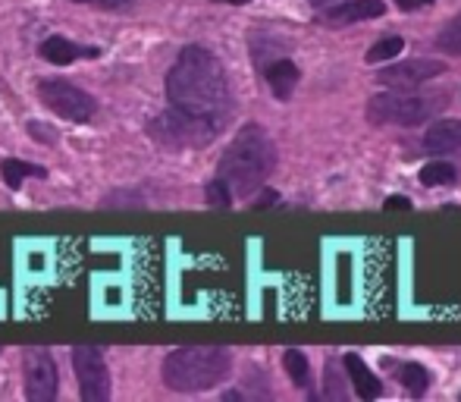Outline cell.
I'll return each instance as SVG.
<instances>
[{
	"mask_svg": "<svg viewBox=\"0 0 461 402\" xmlns=\"http://www.w3.org/2000/svg\"><path fill=\"white\" fill-rule=\"evenodd\" d=\"M167 98H170L173 107L207 116L213 123H223L232 110V95L223 63L207 48H198V44L185 48L176 57L170 76H167Z\"/></svg>",
	"mask_w": 461,
	"mask_h": 402,
	"instance_id": "cell-1",
	"label": "cell"
},
{
	"mask_svg": "<svg viewBox=\"0 0 461 402\" xmlns=\"http://www.w3.org/2000/svg\"><path fill=\"white\" fill-rule=\"evenodd\" d=\"M274 164H276V148L270 142V135L258 123H249V126L239 129L232 145L223 151L217 177L226 179L236 196H251L270 177Z\"/></svg>",
	"mask_w": 461,
	"mask_h": 402,
	"instance_id": "cell-2",
	"label": "cell"
},
{
	"mask_svg": "<svg viewBox=\"0 0 461 402\" xmlns=\"http://www.w3.org/2000/svg\"><path fill=\"white\" fill-rule=\"evenodd\" d=\"M230 368V349H176L164 359V384L176 393H201L226 380Z\"/></svg>",
	"mask_w": 461,
	"mask_h": 402,
	"instance_id": "cell-3",
	"label": "cell"
},
{
	"mask_svg": "<svg viewBox=\"0 0 461 402\" xmlns=\"http://www.w3.org/2000/svg\"><path fill=\"white\" fill-rule=\"evenodd\" d=\"M220 132V123L207 120V116L188 114V110H164L160 116H154L148 135H151L158 145L179 151V148H204L213 142V135Z\"/></svg>",
	"mask_w": 461,
	"mask_h": 402,
	"instance_id": "cell-4",
	"label": "cell"
},
{
	"mask_svg": "<svg viewBox=\"0 0 461 402\" xmlns=\"http://www.w3.org/2000/svg\"><path fill=\"white\" fill-rule=\"evenodd\" d=\"M446 101L433 98V95H411V92H383L367 104V120L383 126H420V123L433 120L443 110Z\"/></svg>",
	"mask_w": 461,
	"mask_h": 402,
	"instance_id": "cell-5",
	"label": "cell"
},
{
	"mask_svg": "<svg viewBox=\"0 0 461 402\" xmlns=\"http://www.w3.org/2000/svg\"><path fill=\"white\" fill-rule=\"evenodd\" d=\"M38 98L69 123H88L95 116V98L88 92H82L79 86H73V82L44 79L38 86Z\"/></svg>",
	"mask_w": 461,
	"mask_h": 402,
	"instance_id": "cell-6",
	"label": "cell"
},
{
	"mask_svg": "<svg viewBox=\"0 0 461 402\" xmlns=\"http://www.w3.org/2000/svg\"><path fill=\"white\" fill-rule=\"evenodd\" d=\"M73 368L79 378V390L86 402H107L110 397V374L104 365L101 349L95 346H79L73 349Z\"/></svg>",
	"mask_w": 461,
	"mask_h": 402,
	"instance_id": "cell-7",
	"label": "cell"
},
{
	"mask_svg": "<svg viewBox=\"0 0 461 402\" xmlns=\"http://www.w3.org/2000/svg\"><path fill=\"white\" fill-rule=\"evenodd\" d=\"M23 374H25V399L29 402H50L57 397V365L44 349H25Z\"/></svg>",
	"mask_w": 461,
	"mask_h": 402,
	"instance_id": "cell-8",
	"label": "cell"
},
{
	"mask_svg": "<svg viewBox=\"0 0 461 402\" xmlns=\"http://www.w3.org/2000/svg\"><path fill=\"white\" fill-rule=\"evenodd\" d=\"M446 73V63L443 60H430V57H418V60H405V63H395V67H386L376 79L383 86L395 88V92H411V88L424 86L430 82L433 76Z\"/></svg>",
	"mask_w": 461,
	"mask_h": 402,
	"instance_id": "cell-9",
	"label": "cell"
},
{
	"mask_svg": "<svg viewBox=\"0 0 461 402\" xmlns=\"http://www.w3.org/2000/svg\"><path fill=\"white\" fill-rule=\"evenodd\" d=\"M386 13L383 0H346V4H336L323 13V23L333 25V29H342V25H355L365 23V19H376Z\"/></svg>",
	"mask_w": 461,
	"mask_h": 402,
	"instance_id": "cell-10",
	"label": "cell"
},
{
	"mask_svg": "<svg viewBox=\"0 0 461 402\" xmlns=\"http://www.w3.org/2000/svg\"><path fill=\"white\" fill-rule=\"evenodd\" d=\"M38 54L44 57L48 63H57V67H67V63H76V60H97L101 57V48H95V44H76L69 41V38H48V41H41V50Z\"/></svg>",
	"mask_w": 461,
	"mask_h": 402,
	"instance_id": "cell-11",
	"label": "cell"
},
{
	"mask_svg": "<svg viewBox=\"0 0 461 402\" xmlns=\"http://www.w3.org/2000/svg\"><path fill=\"white\" fill-rule=\"evenodd\" d=\"M264 79H267L270 92H274L279 101H289L298 86V67L292 60H285V57H276L274 63L264 67Z\"/></svg>",
	"mask_w": 461,
	"mask_h": 402,
	"instance_id": "cell-12",
	"label": "cell"
},
{
	"mask_svg": "<svg viewBox=\"0 0 461 402\" xmlns=\"http://www.w3.org/2000/svg\"><path fill=\"white\" fill-rule=\"evenodd\" d=\"M424 145L433 154H461V120L433 123L424 135Z\"/></svg>",
	"mask_w": 461,
	"mask_h": 402,
	"instance_id": "cell-13",
	"label": "cell"
},
{
	"mask_svg": "<svg viewBox=\"0 0 461 402\" xmlns=\"http://www.w3.org/2000/svg\"><path fill=\"white\" fill-rule=\"evenodd\" d=\"M342 365H346L348 378H352V387L358 390L361 399H376V397H380V393H383L380 378H374V371L365 365V359H361V355L348 352L346 359H342Z\"/></svg>",
	"mask_w": 461,
	"mask_h": 402,
	"instance_id": "cell-14",
	"label": "cell"
},
{
	"mask_svg": "<svg viewBox=\"0 0 461 402\" xmlns=\"http://www.w3.org/2000/svg\"><path fill=\"white\" fill-rule=\"evenodd\" d=\"M0 177H4V183L10 186V189H19L25 177L44 179V177H48V170H44V167H35V164H25V160L6 158L4 164H0Z\"/></svg>",
	"mask_w": 461,
	"mask_h": 402,
	"instance_id": "cell-15",
	"label": "cell"
},
{
	"mask_svg": "<svg viewBox=\"0 0 461 402\" xmlns=\"http://www.w3.org/2000/svg\"><path fill=\"white\" fill-rule=\"evenodd\" d=\"M399 380L411 397H424L427 387H430V371L418 361H408V365L399 368Z\"/></svg>",
	"mask_w": 461,
	"mask_h": 402,
	"instance_id": "cell-16",
	"label": "cell"
},
{
	"mask_svg": "<svg viewBox=\"0 0 461 402\" xmlns=\"http://www.w3.org/2000/svg\"><path fill=\"white\" fill-rule=\"evenodd\" d=\"M283 365L285 371H289L292 384L295 387H308L311 384V368H308V355L298 352V349H289V352L283 355Z\"/></svg>",
	"mask_w": 461,
	"mask_h": 402,
	"instance_id": "cell-17",
	"label": "cell"
},
{
	"mask_svg": "<svg viewBox=\"0 0 461 402\" xmlns=\"http://www.w3.org/2000/svg\"><path fill=\"white\" fill-rule=\"evenodd\" d=\"M456 179H458V170L452 164H443V160L427 164L424 170H420V183H424L427 189H433V186H452Z\"/></svg>",
	"mask_w": 461,
	"mask_h": 402,
	"instance_id": "cell-18",
	"label": "cell"
},
{
	"mask_svg": "<svg viewBox=\"0 0 461 402\" xmlns=\"http://www.w3.org/2000/svg\"><path fill=\"white\" fill-rule=\"evenodd\" d=\"M405 48V41L402 38H383V41H376L374 48L367 50V63H383V60H393L399 50Z\"/></svg>",
	"mask_w": 461,
	"mask_h": 402,
	"instance_id": "cell-19",
	"label": "cell"
},
{
	"mask_svg": "<svg viewBox=\"0 0 461 402\" xmlns=\"http://www.w3.org/2000/svg\"><path fill=\"white\" fill-rule=\"evenodd\" d=\"M437 44H439L443 50H449V54H458V57H461V13H458L456 19H452L449 25H446L443 32H439Z\"/></svg>",
	"mask_w": 461,
	"mask_h": 402,
	"instance_id": "cell-20",
	"label": "cell"
},
{
	"mask_svg": "<svg viewBox=\"0 0 461 402\" xmlns=\"http://www.w3.org/2000/svg\"><path fill=\"white\" fill-rule=\"evenodd\" d=\"M204 196L211 205H217V207H226L232 201V189H230V183L226 179H213V183H207V189H204Z\"/></svg>",
	"mask_w": 461,
	"mask_h": 402,
	"instance_id": "cell-21",
	"label": "cell"
},
{
	"mask_svg": "<svg viewBox=\"0 0 461 402\" xmlns=\"http://www.w3.org/2000/svg\"><path fill=\"white\" fill-rule=\"evenodd\" d=\"M29 135L35 142H41V145H57V135L50 132L44 123H38V120H29Z\"/></svg>",
	"mask_w": 461,
	"mask_h": 402,
	"instance_id": "cell-22",
	"label": "cell"
},
{
	"mask_svg": "<svg viewBox=\"0 0 461 402\" xmlns=\"http://www.w3.org/2000/svg\"><path fill=\"white\" fill-rule=\"evenodd\" d=\"M76 4H92V6H101V10H129V0H76Z\"/></svg>",
	"mask_w": 461,
	"mask_h": 402,
	"instance_id": "cell-23",
	"label": "cell"
},
{
	"mask_svg": "<svg viewBox=\"0 0 461 402\" xmlns=\"http://www.w3.org/2000/svg\"><path fill=\"white\" fill-rule=\"evenodd\" d=\"M327 393H336V397H342L339 380H336V368H333V361H327Z\"/></svg>",
	"mask_w": 461,
	"mask_h": 402,
	"instance_id": "cell-24",
	"label": "cell"
},
{
	"mask_svg": "<svg viewBox=\"0 0 461 402\" xmlns=\"http://www.w3.org/2000/svg\"><path fill=\"white\" fill-rule=\"evenodd\" d=\"M430 4H437V0H395V6L399 10H420V6H430Z\"/></svg>",
	"mask_w": 461,
	"mask_h": 402,
	"instance_id": "cell-25",
	"label": "cell"
},
{
	"mask_svg": "<svg viewBox=\"0 0 461 402\" xmlns=\"http://www.w3.org/2000/svg\"><path fill=\"white\" fill-rule=\"evenodd\" d=\"M386 207H395V211H411V201H408L405 196H393L386 201Z\"/></svg>",
	"mask_w": 461,
	"mask_h": 402,
	"instance_id": "cell-26",
	"label": "cell"
},
{
	"mask_svg": "<svg viewBox=\"0 0 461 402\" xmlns=\"http://www.w3.org/2000/svg\"><path fill=\"white\" fill-rule=\"evenodd\" d=\"M276 201H279L276 192H264V196L255 201V207H270V205H276Z\"/></svg>",
	"mask_w": 461,
	"mask_h": 402,
	"instance_id": "cell-27",
	"label": "cell"
},
{
	"mask_svg": "<svg viewBox=\"0 0 461 402\" xmlns=\"http://www.w3.org/2000/svg\"><path fill=\"white\" fill-rule=\"evenodd\" d=\"M314 6H327V4H333V0H311Z\"/></svg>",
	"mask_w": 461,
	"mask_h": 402,
	"instance_id": "cell-28",
	"label": "cell"
},
{
	"mask_svg": "<svg viewBox=\"0 0 461 402\" xmlns=\"http://www.w3.org/2000/svg\"><path fill=\"white\" fill-rule=\"evenodd\" d=\"M217 4H249V0H217Z\"/></svg>",
	"mask_w": 461,
	"mask_h": 402,
	"instance_id": "cell-29",
	"label": "cell"
}]
</instances>
